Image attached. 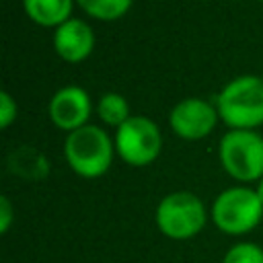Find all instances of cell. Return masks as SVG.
Instances as JSON below:
<instances>
[{
    "mask_svg": "<svg viewBox=\"0 0 263 263\" xmlns=\"http://www.w3.org/2000/svg\"><path fill=\"white\" fill-rule=\"evenodd\" d=\"M74 0H23L27 16L41 27H60L70 21Z\"/></svg>",
    "mask_w": 263,
    "mask_h": 263,
    "instance_id": "30bf717a",
    "label": "cell"
},
{
    "mask_svg": "<svg viewBox=\"0 0 263 263\" xmlns=\"http://www.w3.org/2000/svg\"><path fill=\"white\" fill-rule=\"evenodd\" d=\"M162 148V136L158 125L144 117L132 115L115 134V152L132 166H146L154 162Z\"/></svg>",
    "mask_w": 263,
    "mask_h": 263,
    "instance_id": "8992f818",
    "label": "cell"
},
{
    "mask_svg": "<svg viewBox=\"0 0 263 263\" xmlns=\"http://www.w3.org/2000/svg\"><path fill=\"white\" fill-rule=\"evenodd\" d=\"M222 263H263V249L257 242L240 240L224 253Z\"/></svg>",
    "mask_w": 263,
    "mask_h": 263,
    "instance_id": "4fadbf2b",
    "label": "cell"
},
{
    "mask_svg": "<svg viewBox=\"0 0 263 263\" xmlns=\"http://www.w3.org/2000/svg\"><path fill=\"white\" fill-rule=\"evenodd\" d=\"M255 191H257V197H259V199H261V203H263V179H261V181H257Z\"/></svg>",
    "mask_w": 263,
    "mask_h": 263,
    "instance_id": "2e32d148",
    "label": "cell"
},
{
    "mask_svg": "<svg viewBox=\"0 0 263 263\" xmlns=\"http://www.w3.org/2000/svg\"><path fill=\"white\" fill-rule=\"evenodd\" d=\"M16 119V101L10 97V92H0V127H8Z\"/></svg>",
    "mask_w": 263,
    "mask_h": 263,
    "instance_id": "5bb4252c",
    "label": "cell"
},
{
    "mask_svg": "<svg viewBox=\"0 0 263 263\" xmlns=\"http://www.w3.org/2000/svg\"><path fill=\"white\" fill-rule=\"evenodd\" d=\"M220 164L240 183L263 179V138L253 129H230L220 140Z\"/></svg>",
    "mask_w": 263,
    "mask_h": 263,
    "instance_id": "5b68a950",
    "label": "cell"
},
{
    "mask_svg": "<svg viewBox=\"0 0 263 263\" xmlns=\"http://www.w3.org/2000/svg\"><path fill=\"white\" fill-rule=\"evenodd\" d=\"M53 47L62 60H66L70 64L82 62L90 55V51L95 47V33L84 21L70 18L55 29Z\"/></svg>",
    "mask_w": 263,
    "mask_h": 263,
    "instance_id": "9c48e42d",
    "label": "cell"
},
{
    "mask_svg": "<svg viewBox=\"0 0 263 263\" xmlns=\"http://www.w3.org/2000/svg\"><path fill=\"white\" fill-rule=\"evenodd\" d=\"M214 226L228 236H242L255 230L263 218V203L255 189L245 185L224 189L210 210Z\"/></svg>",
    "mask_w": 263,
    "mask_h": 263,
    "instance_id": "277c9868",
    "label": "cell"
},
{
    "mask_svg": "<svg viewBox=\"0 0 263 263\" xmlns=\"http://www.w3.org/2000/svg\"><path fill=\"white\" fill-rule=\"evenodd\" d=\"M90 117L88 92L80 86H64L49 101V119L68 134L86 125Z\"/></svg>",
    "mask_w": 263,
    "mask_h": 263,
    "instance_id": "ba28073f",
    "label": "cell"
},
{
    "mask_svg": "<svg viewBox=\"0 0 263 263\" xmlns=\"http://www.w3.org/2000/svg\"><path fill=\"white\" fill-rule=\"evenodd\" d=\"M78 6L97 21H115L121 18L134 0H76Z\"/></svg>",
    "mask_w": 263,
    "mask_h": 263,
    "instance_id": "8fae6325",
    "label": "cell"
},
{
    "mask_svg": "<svg viewBox=\"0 0 263 263\" xmlns=\"http://www.w3.org/2000/svg\"><path fill=\"white\" fill-rule=\"evenodd\" d=\"M218 109L203 99H185L168 115L171 129L183 140H201L212 134L218 121Z\"/></svg>",
    "mask_w": 263,
    "mask_h": 263,
    "instance_id": "52a82bcc",
    "label": "cell"
},
{
    "mask_svg": "<svg viewBox=\"0 0 263 263\" xmlns=\"http://www.w3.org/2000/svg\"><path fill=\"white\" fill-rule=\"evenodd\" d=\"M14 220V208L6 195L0 197V234H6L10 230V224Z\"/></svg>",
    "mask_w": 263,
    "mask_h": 263,
    "instance_id": "9a60e30c",
    "label": "cell"
},
{
    "mask_svg": "<svg viewBox=\"0 0 263 263\" xmlns=\"http://www.w3.org/2000/svg\"><path fill=\"white\" fill-rule=\"evenodd\" d=\"M154 222L160 234H164L166 238L189 240L203 230L208 222V210L195 193L173 191L158 201Z\"/></svg>",
    "mask_w": 263,
    "mask_h": 263,
    "instance_id": "3957f363",
    "label": "cell"
},
{
    "mask_svg": "<svg viewBox=\"0 0 263 263\" xmlns=\"http://www.w3.org/2000/svg\"><path fill=\"white\" fill-rule=\"evenodd\" d=\"M99 117L109 125H123L129 115V105L123 95L119 92H107L99 101Z\"/></svg>",
    "mask_w": 263,
    "mask_h": 263,
    "instance_id": "7c38bea8",
    "label": "cell"
},
{
    "mask_svg": "<svg viewBox=\"0 0 263 263\" xmlns=\"http://www.w3.org/2000/svg\"><path fill=\"white\" fill-rule=\"evenodd\" d=\"M115 144L99 125H82L68 134L64 156L70 168L84 179L103 177L113 162Z\"/></svg>",
    "mask_w": 263,
    "mask_h": 263,
    "instance_id": "7a4b0ae2",
    "label": "cell"
},
{
    "mask_svg": "<svg viewBox=\"0 0 263 263\" xmlns=\"http://www.w3.org/2000/svg\"><path fill=\"white\" fill-rule=\"evenodd\" d=\"M220 119L232 129H253L263 123V78L238 76L216 97Z\"/></svg>",
    "mask_w": 263,
    "mask_h": 263,
    "instance_id": "6da1fadb",
    "label": "cell"
}]
</instances>
